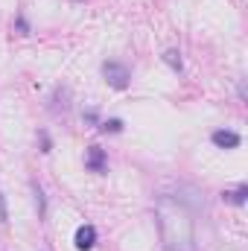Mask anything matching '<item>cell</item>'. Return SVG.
<instances>
[{
    "mask_svg": "<svg viewBox=\"0 0 248 251\" xmlns=\"http://www.w3.org/2000/svg\"><path fill=\"white\" fill-rule=\"evenodd\" d=\"M155 219L164 251H196V222L190 207L173 196H161L155 201Z\"/></svg>",
    "mask_w": 248,
    "mask_h": 251,
    "instance_id": "obj_1",
    "label": "cell"
},
{
    "mask_svg": "<svg viewBox=\"0 0 248 251\" xmlns=\"http://www.w3.org/2000/svg\"><path fill=\"white\" fill-rule=\"evenodd\" d=\"M102 79L114 88V91H125L128 82H131V67L123 62H102Z\"/></svg>",
    "mask_w": 248,
    "mask_h": 251,
    "instance_id": "obj_2",
    "label": "cell"
},
{
    "mask_svg": "<svg viewBox=\"0 0 248 251\" xmlns=\"http://www.w3.org/2000/svg\"><path fill=\"white\" fill-rule=\"evenodd\" d=\"M85 170L97 173V176H102L108 170V155H105L102 146H88V152H85Z\"/></svg>",
    "mask_w": 248,
    "mask_h": 251,
    "instance_id": "obj_3",
    "label": "cell"
},
{
    "mask_svg": "<svg viewBox=\"0 0 248 251\" xmlns=\"http://www.w3.org/2000/svg\"><path fill=\"white\" fill-rule=\"evenodd\" d=\"M210 140H213L216 149H240V143H243V137L237 131H231V128H216L210 134Z\"/></svg>",
    "mask_w": 248,
    "mask_h": 251,
    "instance_id": "obj_4",
    "label": "cell"
},
{
    "mask_svg": "<svg viewBox=\"0 0 248 251\" xmlns=\"http://www.w3.org/2000/svg\"><path fill=\"white\" fill-rule=\"evenodd\" d=\"M73 243H76L79 251H91L97 246V228L94 225H79L76 234H73Z\"/></svg>",
    "mask_w": 248,
    "mask_h": 251,
    "instance_id": "obj_5",
    "label": "cell"
},
{
    "mask_svg": "<svg viewBox=\"0 0 248 251\" xmlns=\"http://www.w3.org/2000/svg\"><path fill=\"white\" fill-rule=\"evenodd\" d=\"M222 199H225L228 204L243 207V204H246V199H248V184H240L237 190H225V193H222Z\"/></svg>",
    "mask_w": 248,
    "mask_h": 251,
    "instance_id": "obj_6",
    "label": "cell"
},
{
    "mask_svg": "<svg viewBox=\"0 0 248 251\" xmlns=\"http://www.w3.org/2000/svg\"><path fill=\"white\" fill-rule=\"evenodd\" d=\"M32 199H35L38 219H44V216H47V199H44V190H41V184H32Z\"/></svg>",
    "mask_w": 248,
    "mask_h": 251,
    "instance_id": "obj_7",
    "label": "cell"
},
{
    "mask_svg": "<svg viewBox=\"0 0 248 251\" xmlns=\"http://www.w3.org/2000/svg\"><path fill=\"white\" fill-rule=\"evenodd\" d=\"M164 64H170L175 73L184 70V64H181V53H178V50H167V53H164Z\"/></svg>",
    "mask_w": 248,
    "mask_h": 251,
    "instance_id": "obj_8",
    "label": "cell"
},
{
    "mask_svg": "<svg viewBox=\"0 0 248 251\" xmlns=\"http://www.w3.org/2000/svg\"><path fill=\"white\" fill-rule=\"evenodd\" d=\"M99 128H102V131H111V134H120V131H123V120H117V117L102 120V123H99Z\"/></svg>",
    "mask_w": 248,
    "mask_h": 251,
    "instance_id": "obj_9",
    "label": "cell"
},
{
    "mask_svg": "<svg viewBox=\"0 0 248 251\" xmlns=\"http://www.w3.org/2000/svg\"><path fill=\"white\" fill-rule=\"evenodd\" d=\"M15 29H18V35H29V24H26V18H24V15H18V18H15Z\"/></svg>",
    "mask_w": 248,
    "mask_h": 251,
    "instance_id": "obj_10",
    "label": "cell"
},
{
    "mask_svg": "<svg viewBox=\"0 0 248 251\" xmlns=\"http://www.w3.org/2000/svg\"><path fill=\"white\" fill-rule=\"evenodd\" d=\"M38 137H41V152L50 155V152H53V140H50V134H47V131H38Z\"/></svg>",
    "mask_w": 248,
    "mask_h": 251,
    "instance_id": "obj_11",
    "label": "cell"
},
{
    "mask_svg": "<svg viewBox=\"0 0 248 251\" xmlns=\"http://www.w3.org/2000/svg\"><path fill=\"white\" fill-rule=\"evenodd\" d=\"M0 222H3V225L9 222V210H6V196H3V193H0Z\"/></svg>",
    "mask_w": 248,
    "mask_h": 251,
    "instance_id": "obj_12",
    "label": "cell"
},
{
    "mask_svg": "<svg viewBox=\"0 0 248 251\" xmlns=\"http://www.w3.org/2000/svg\"><path fill=\"white\" fill-rule=\"evenodd\" d=\"M82 120H85V123H97V111H85Z\"/></svg>",
    "mask_w": 248,
    "mask_h": 251,
    "instance_id": "obj_13",
    "label": "cell"
},
{
    "mask_svg": "<svg viewBox=\"0 0 248 251\" xmlns=\"http://www.w3.org/2000/svg\"><path fill=\"white\" fill-rule=\"evenodd\" d=\"M76 3H82V0H76Z\"/></svg>",
    "mask_w": 248,
    "mask_h": 251,
    "instance_id": "obj_14",
    "label": "cell"
}]
</instances>
